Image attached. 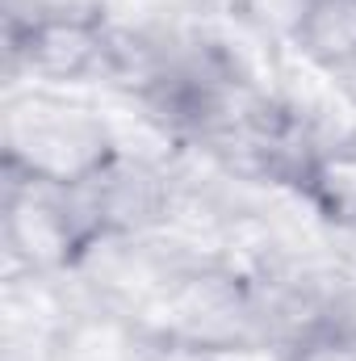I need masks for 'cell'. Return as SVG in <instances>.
I'll return each instance as SVG.
<instances>
[{
  "instance_id": "1",
  "label": "cell",
  "mask_w": 356,
  "mask_h": 361,
  "mask_svg": "<svg viewBox=\"0 0 356 361\" xmlns=\"http://www.w3.org/2000/svg\"><path fill=\"white\" fill-rule=\"evenodd\" d=\"M298 47L306 59L331 72L356 68V0H306L298 8Z\"/></svg>"
}]
</instances>
